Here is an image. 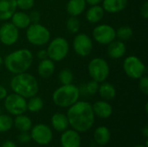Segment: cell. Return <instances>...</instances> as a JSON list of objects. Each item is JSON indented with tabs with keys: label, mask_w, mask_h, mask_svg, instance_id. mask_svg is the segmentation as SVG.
<instances>
[{
	"label": "cell",
	"mask_w": 148,
	"mask_h": 147,
	"mask_svg": "<svg viewBox=\"0 0 148 147\" xmlns=\"http://www.w3.org/2000/svg\"><path fill=\"white\" fill-rule=\"evenodd\" d=\"M66 115L69 126L78 133L90 130L95 120L92 105L87 101H76L69 107Z\"/></svg>",
	"instance_id": "cell-1"
},
{
	"label": "cell",
	"mask_w": 148,
	"mask_h": 147,
	"mask_svg": "<svg viewBox=\"0 0 148 147\" xmlns=\"http://www.w3.org/2000/svg\"><path fill=\"white\" fill-rule=\"evenodd\" d=\"M33 62V54L28 49H20L7 55L3 60L6 69L14 75L26 72Z\"/></svg>",
	"instance_id": "cell-2"
},
{
	"label": "cell",
	"mask_w": 148,
	"mask_h": 147,
	"mask_svg": "<svg viewBox=\"0 0 148 147\" xmlns=\"http://www.w3.org/2000/svg\"><path fill=\"white\" fill-rule=\"evenodd\" d=\"M11 90L23 98H30L37 94L39 85L35 76L29 73H21L15 75L10 80Z\"/></svg>",
	"instance_id": "cell-3"
},
{
	"label": "cell",
	"mask_w": 148,
	"mask_h": 147,
	"mask_svg": "<svg viewBox=\"0 0 148 147\" xmlns=\"http://www.w3.org/2000/svg\"><path fill=\"white\" fill-rule=\"evenodd\" d=\"M79 97L80 89L72 83L62 85L52 94L53 102L59 107H69L79 101Z\"/></svg>",
	"instance_id": "cell-4"
},
{
	"label": "cell",
	"mask_w": 148,
	"mask_h": 147,
	"mask_svg": "<svg viewBox=\"0 0 148 147\" xmlns=\"http://www.w3.org/2000/svg\"><path fill=\"white\" fill-rule=\"evenodd\" d=\"M26 38L29 43L35 46H43L49 42L50 32L43 25L30 23L26 30Z\"/></svg>",
	"instance_id": "cell-5"
},
{
	"label": "cell",
	"mask_w": 148,
	"mask_h": 147,
	"mask_svg": "<svg viewBox=\"0 0 148 147\" xmlns=\"http://www.w3.org/2000/svg\"><path fill=\"white\" fill-rule=\"evenodd\" d=\"M88 70L92 80L99 83L105 81L108 79L110 72L109 65L107 61L100 57L94 58L89 62Z\"/></svg>",
	"instance_id": "cell-6"
},
{
	"label": "cell",
	"mask_w": 148,
	"mask_h": 147,
	"mask_svg": "<svg viewBox=\"0 0 148 147\" xmlns=\"http://www.w3.org/2000/svg\"><path fill=\"white\" fill-rule=\"evenodd\" d=\"M69 50V44L63 37H56L53 39L47 48L48 58L53 62L62 61L68 55Z\"/></svg>",
	"instance_id": "cell-7"
},
{
	"label": "cell",
	"mask_w": 148,
	"mask_h": 147,
	"mask_svg": "<svg viewBox=\"0 0 148 147\" xmlns=\"http://www.w3.org/2000/svg\"><path fill=\"white\" fill-rule=\"evenodd\" d=\"M123 70L131 79L139 80L146 72V66L143 62L137 56L129 55L123 62Z\"/></svg>",
	"instance_id": "cell-8"
},
{
	"label": "cell",
	"mask_w": 148,
	"mask_h": 147,
	"mask_svg": "<svg viewBox=\"0 0 148 147\" xmlns=\"http://www.w3.org/2000/svg\"><path fill=\"white\" fill-rule=\"evenodd\" d=\"M4 108L11 115L23 114L27 111V101L25 98L15 93L7 94L4 98Z\"/></svg>",
	"instance_id": "cell-9"
},
{
	"label": "cell",
	"mask_w": 148,
	"mask_h": 147,
	"mask_svg": "<svg viewBox=\"0 0 148 147\" xmlns=\"http://www.w3.org/2000/svg\"><path fill=\"white\" fill-rule=\"evenodd\" d=\"M31 139L39 146H48L53 139L51 128L45 124H36L30 129Z\"/></svg>",
	"instance_id": "cell-10"
},
{
	"label": "cell",
	"mask_w": 148,
	"mask_h": 147,
	"mask_svg": "<svg viewBox=\"0 0 148 147\" xmlns=\"http://www.w3.org/2000/svg\"><path fill=\"white\" fill-rule=\"evenodd\" d=\"M95 42L102 45H108L116 38L115 29L108 24H100L92 32Z\"/></svg>",
	"instance_id": "cell-11"
},
{
	"label": "cell",
	"mask_w": 148,
	"mask_h": 147,
	"mask_svg": "<svg viewBox=\"0 0 148 147\" xmlns=\"http://www.w3.org/2000/svg\"><path fill=\"white\" fill-rule=\"evenodd\" d=\"M73 49L75 52L80 56H88L91 54L93 49L92 39L84 33H80L74 38Z\"/></svg>",
	"instance_id": "cell-12"
},
{
	"label": "cell",
	"mask_w": 148,
	"mask_h": 147,
	"mask_svg": "<svg viewBox=\"0 0 148 147\" xmlns=\"http://www.w3.org/2000/svg\"><path fill=\"white\" fill-rule=\"evenodd\" d=\"M19 38V29L12 23H4L0 27V41L6 46L15 44Z\"/></svg>",
	"instance_id": "cell-13"
},
{
	"label": "cell",
	"mask_w": 148,
	"mask_h": 147,
	"mask_svg": "<svg viewBox=\"0 0 148 147\" xmlns=\"http://www.w3.org/2000/svg\"><path fill=\"white\" fill-rule=\"evenodd\" d=\"M60 142L62 147H81L82 139L80 133L74 129H67L62 132Z\"/></svg>",
	"instance_id": "cell-14"
},
{
	"label": "cell",
	"mask_w": 148,
	"mask_h": 147,
	"mask_svg": "<svg viewBox=\"0 0 148 147\" xmlns=\"http://www.w3.org/2000/svg\"><path fill=\"white\" fill-rule=\"evenodd\" d=\"M92 107L95 115L101 119H108L113 113V107L108 101H98L92 105Z\"/></svg>",
	"instance_id": "cell-15"
},
{
	"label": "cell",
	"mask_w": 148,
	"mask_h": 147,
	"mask_svg": "<svg viewBox=\"0 0 148 147\" xmlns=\"http://www.w3.org/2000/svg\"><path fill=\"white\" fill-rule=\"evenodd\" d=\"M16 0H0V20H9L16 11Z\"/></svg>",
	"instance_id": "cell-16"
},
{
	"label": "cell",
	"mask_w": 148,
	"mask_h": 147,
	"mask_svg": "<svg viewBox=\"0 0 148 147\" xmlns=\"http://www.w3.org/2000/svg\"><path fill=\"white\" fill-rule=\"evenodd\" d=\"M108 45V55L113 59H120L123 57L127 52L126 44L121 41L114 40Z\"/></svg>",
	"instance_id": "cell-17"
},
{
	"label": "cell",
	"mask_w": 148,
	"mask_h": 147,
	"mask_svg": "<svg viewBox=\"0 0 148 147\" xmlns=\"http://www.w3.org/2000/svg\"><path fill=\"white\" fill-rule=\"evenodd\" d=\"M94 139L98 146H104L111 139V133L108 127L105 126H98L94 132Z\"/></svg>",
	"instance_id": "cell-18"
},
{
	"label": "cell",
	"mask_w": 148,
	"mask_h": 147,
	"mask_svg": "<svg viewBox=\"0 0 148 147\" xmlns=\"http://www.w3.org/2000/svg\"><path fill=\"white\" fill-rule=\"evenodd\" d=\"M51 126L56 132L62 133L69 126L68 117L62 113H56L51 117Z\"/></svg>",
	"instance_id": "cell-19"
},
{
	"label": "cell",
	"mask_w": 148,
	"mask_h": 147,
	"mask_svg": "<svg viewBox=\"0 0 148 147\" xmlns=\"http://www.w3.org/2000/svg\"><path fill=\"white\" fill-rule=\"evenodd\" d=\"M55 63L52 60L49 58H46L43 60H41L37 66V72L38 75L44 79L49 78L55 72Z\"/></svg>",
	"instance_id": "cell-20"
},
{
	"label": "cell",
	"mask_w": 148,
	"mask_h": 147,
	"mask_svg": "<svg viewBox=\"0 0 148 147\" xmlns=\"http://www.w3.org/2000/svg\"><path fill=\"white\" fill-rule=\"evenodd\" d=\"M127 5V0H102V8L108 13H118Z\"/></svg>",
	"instance_id": "cell-21"
},
{
	"label": "cell",
	"mask_w": 148,
	"mask_h": 147,
	"mask_svg": "<svg viewBox=\"0 0 148 147\" xmlns=\"http://www.w3.org/2000/svg\"><path fill=\"white\" fill-rule=\"evenodd\" d=\"M10 18L11 23L17 29H27L31 23L29 14L23 11H16Z\"/></svg>",
	"instance_id": "cell-22"
},
{
	"label": "cell",
	"mask_w": 148,
	"mask_h": 147,
	"mask_svg": "<svg viewBox=\"0 0 148 147\" xmlns=\"http://www.w3.org/2000/svg\"><path fill=\"white\" fill-rule=\"evenodd\" d=\"M85 0H69L67 3V11L72 16H78L86 9Z\"/></svg>",
	"instance_id": "cell-23"
},
{
	"label": "cell",
	"mask_w": 148,
	"mask_h": 147,
	"mask_svg": "<svg viewBox=\"0 0 148 147\" xmlns=\"http://www.w3.org/2000/svg\"><path fill=\"white\" fill-rule=\"evenodd\" d=\"M13 126L20 132H29L33 126L30 118L23 114L16 115L13 119Z\"/></svg>",
	"instance_id": "cell-24"
},
{
	"label": "cell",
	"mask_w": 148,
	"mask_h": 147,
	"mask_svg": "<svg viewBox=\"0 0 148 147\" xmlns=\"http://www.w3.org/2000/svg\"><path fill=\"white\" fill-rule=\"evenodd\" d=\"M98 93L104 101H111L116 96V89L114 85L106 81H103L99 85Z\"/></svg>",
	"instance_id": "cell-25"
},
{
	"label": "cell",
	"mask_w": 148,
	"mask_h": 147,
	"mask_svg": "<svg viewBox=\"0 0 148 147\" xmlns=\"http://www.w3.org/2000/svg\"><path fill=\"white\" fill-rule=\"evenodd\" d=\"M104 16V10L102 6L97 5H92L86 13V18L90 23H97L100 22Z\"/></svg>",
	"instance_id": "cell-26"
},
{
	"label": "cell",
	"mask_w": 148,
	"mask_h": 147,
	"mask_svg": "<svg viewBox=\"0 0 148 147\" xmlns=\"http://www.w3.org/2000/svg\"><path fill=\"white\" fill-rule=\"evenodd\" d=\"M27 101V110L30 113H37L41 111L43 107V101L39 96H33L29 98Z\"/></svg>",
	"instance_id": "cell-27"
},
{
	"label": "cell",
	"mask_w": 148,
	"mask_h": 147,
	"mask_svg": "<svg viewBox=\"0 0 148 147\" xmlns=\"http://www.w3.org/2000/svg\"><path fill=\"white\" fill-rule=\"evenodd\" d=\"M13 126V119L8 114H0V133L9 132Z\"/></svg>",
	"instance_id": "cell-28"
},
{
	"label": "cell",
	"mask_w": 148,
	"mask_h": 147,
	"mask_svg": "<svg viewBox=\"0 0 148 147\" xmlns=\"http://www.w3.org/2000/svg\"><path fill=\"white\" fill-rule=\"evenodd\" d=\"M116 32V37H118L120 40L122 41H127L129 40L133 35H134V30L130 26H121L117 30H115Z\"/></svg>",
	"instance_id": "cell-29"
},
{
	"label": "cell",
	"mask_w": 148,
	"mask_h": 147,
	"mask_svg": "<svg viewBox=\"0 0 148 147\" xmlns=\"http://www.w3.org/2000/svg\"><path fill=\"white\" fill-rule=\"evenodd\" d=\"M66 26H67V29L69 30V33H71V34H76L80 30L81 22L77 18V16H70V17L67 21Z\"/></svg>",
	"instance_id": "cell-30"
},
{
	"label": "cell",
	"mask_w": 148,
	"mask_h": 147,
	"mask_svg": "<svg viewBox=\"0 0 148 147\" xmlns=\"http://www.w3.org/2000/svg\"><path fill=\"white\" fill-rule=\"evenodd\" d=\"M59 81L62 85H68V84H71L74 81V75L72 74V72L68 69V68H64L62 69L60 73H59Z\"/></svg>",
	"instance_id": "cell-31"
},
{
	"label": "cell",
	"mask_w": 148,
	"mask_h": 147,
	"mask_svg": "<svg viewBox=\"0 0 148 147\" xmlns=\"http://www.w3.org/2000/svg\"><path fill=\"white\" fill-rule=\"evenodd\" d=\"M16 7L22 10H30L35 3V0H16Z\"/></svg>",
	"instance_id": "cell-32"
},
{
	"label": "cell",
	"mask_w": 148,
	"mask_h": 147,
	"mask_svg": "<svg viewBox=\"0 0 148 147\" xmlns=\"http://www.w3.org/2000/svg\"><path fill=\"white\" fill-rule=\"evenodd\" d=\"M139 88L145 95L148 94V78L147 76L143 75L139 79Z\"/></svg>",
	"instance_id": "cell-33"
},
{
	"label": "cell",
	"mask_w": 148,
	"mask_h": 147,
	"mask_svg": "<svg viewBox=\"0 0 148 147\" xmlns=\"http://www.w3.org/2000/svg\"><path fill=\"white\" fill-rule=\"evenodd\" d=\"M98 88H99V82L92 80L86 85V91L89 94H95L98 93Z\"/></svg>",
	"instance_id": "cell-34"
},
{
	"label": "cell",
	"mask_w": 148,
	"mask_h": 147,
	"mask_svg": "<svg viewBox=\"0 0 148 147\" xmlns=\"http://www.w3.org/2000/svg\"><path fill=\"white\" fill-rule=\"evenodd\" d=\"M18 140L22 144H27L31 140L30 133L29 132H20L18 135Z\"/></svg>",
	"instance_id": "cell-35"
},
{
	"label": "cell",
	"mask_w": 148,
	"mask_h": 147,
	"mask_svg": "<svg viewBox=\"0 0 148 147\" xmlns=\"http://www.w3.org/2000/svg\"><path fill=\"white\" fill-rule=\"evenodd\" d=\"M29 19H30L31 23H38L39 21H40V19H41L40 13L38 11H36V10L31 11L29 14Z\"/></svg>",
	"instance_id": "cell-36"
},
{
	"label": "cell",
	"mask_w": 148,
	"mask_h": 147,
	"mask_svg": "<svg viewBox=\"0 0 148 147\" xmlns=\"http://www.w3.org/2000/svg\"><path fill=\"white\" fill-rule=\"evenodd\" d=\"M140 15L144 19L148 18V2H145L140 9Z\"/></svg>",
	"instance_id": "cell-37"
},
{
	"label": "cell",
	"mask_w": 148,
	"mask_h": 147,
	"mask_svg": "<svg viewBox=\"0 0 148 147\" xmlns=\"http://www.w3.org/2000/svg\"><path fill=\"white\" fill-rule=\"evenodd\" d=\"M36 55H37V57H38L40 60H43V59L48 58L47 49H41V50H39V51L36 53Z\"/></svg>",
	"instance_id": "cell-38"
},
{
	"label": "cell",
	"mask_w": 148,
	"mask_h": 147,
	"mask_svg": "<svg viewBox=\"0 0 148 147\" xmlns=\"http://www.w3.org/2000/svg\"><path fill=\"white\" fill-rule=\"evenodd\" d=\"M7 94H8L7 89L4 87L0 85V101L1 100H4V98L7 96Z\"/></svg>",
	"instance_id": "cell-39"
},
{
	"label": "cell",
	"mask_w": 148,
	"mask_h": 147,
	"mask_svg": "<svg viewBox=\"0 0 148 147\" xmlns=\"http://www.w3.org/2000/svg\"><path fill=\"white\" fill-rule=\"evenodd\" d=\"M1 147H17L16 144L12 141V140H5L3 144Z\"/></svg>",
	"instance_id": "cell-40"
},
{
	"label": "cell",
	"mask_w": 148,
	"mask_h": 147,
	"mask_svg": "<svg viewBox=\"0 0 148 147\" xmlns=\"http://www.w3.org/2000/svg\"><path fill=\"white\" fill-rule=\"evenodd\" d=\"M87 3L90 4L91 6L92 5H97L99 3H101L102 2V0H85Z\"/></svg>",
	"instance_id": "cell-41"
},
{
	"label": "cell",
	"mask_w": 148,
	"mask_h": 147,
	"mask_svg": "<svg viewBox=\"0 0 148 147\" xmlns=\"http://www.w3.org/2000/svg\"><path fill=\"white\" fill-rule=\"evenodd\" d=\"M141 133H142V134H143V136L145 137V139H148V126L147 125H146L143 128H142V131H141Z\"/></svg>",
	"instance_id": "cell-42"
},
{
	"label": "cell",
	"mask_w": 148,
	"mask_h": 147,
	"mask_svg": "<svg viewBox=\"0 0 148 147\" xmlns=\"http://www.w3.org/2000/svg\"><path fill=\"white\" fill-rule=\"evenodd\" d=\"M134 147H147V145H137V146H134Z\"/></svg>",
	"instance_id": "cell-43"
},
{
	"label": "cell",
	"mask_w": 148,
	"mask_h": 147,
	"mask_svg": "<svg viewBox=\"0 0 148 147\" xmlns=\"http://www.w3.org/2000/svg\"><path fill=\"white\" fill-rule=\"evenodd\" d=\"M3 63V57H2V56L0 55V66H1V65H2Z\"/></svg>",
	"instance_id": "cell-44"
},
{
	"label": "cell",
	"mask_w": 148,
	"mask_h": 147,
	"mask_svg": "<svg viewBox=\"0 0 148 147\" xmlns=\"http://www.w3.org/2000/svg\"><path fill=\"white\" fill-rule=\"evenodd\" d=\"M147 107H148V103H146V107H145V110H146V113H147L148 111H147Z\"/></svg>",
	"instance_id": "cell-45"
},
{
	"label": "cell",
	"mask_w": 148,
	"mask_h": 147,
	"mask_svg": "<svg viewBox=\"0 0 148 147\" xmlns=\"http://www.w3.org/2000/svg\"><path fill=\"white\" fill-rule=\"evenodd\" d=\"M97 147H104V146H97Z\"/></svg>",
	"instance_id": "cell-46"
}]
</instances>
